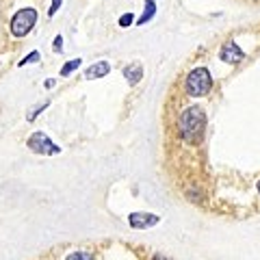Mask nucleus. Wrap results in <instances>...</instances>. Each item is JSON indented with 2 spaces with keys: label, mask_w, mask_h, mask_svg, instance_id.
Returning a JSON list of instances; mask_svg holds the SVG:
<instances>
[{
  "label": "nucleus",
  "mask_w": 260,
  "mask_h": 260,
  "mask_svg": "<svg viewBox=\"0 0 260 260\" xmlns=\"http://www.w3.org/2000/svg\"><path fill=\"white\" fill-rule=\"evenodd\" d=\"M137 20H135V15L133 13H124V15H121V18H119V26H130V24H135Z\"/></svg>",
  "instance_id": "nucleus-12"
},
{
  "label": "nucleus",
  "mask_w": 260,
  "mask_h": 260,
  "mask_svg": "<svg viewBox=\"0 0 260 260\" xmlns=\"http://www.w3.org/2000/svg\"><path fill=\"white\" fill-rule=\"evenodd\" d=\"M152 260H167V258H162V256H154Z\"/></svg>",
  "instance_id": "nucleus-18"
},
{
  "label": "nucleus",
  "mask_w": 260,
  "mask_h": 260,
  "mask_svg": "<svg viewBox=\"0 0 260 260\" xmlns=\"http://www.w3.org/2000/svg\"><path fill=\"white\" fill-rule=\"evenodd\" d=\"M32 61H39V52H37V50H35V52H30L28 56H24V59L20 61V65L24 68V65H26V63H32Z\"/></svg>",
  "instance_id": "nucleus-14"
},
{
  "label": "nucleus",
  "mask_w": 260,
  "mask_h": 260,
  "mask_svg": "<svg viewBox=\"0 0 260 260\" xmlns=\"http://www.w3.org/2000/svg\"><path fill=\"white\" fill-rule=\"evenodd\" d=\"M109 72H111V65H109L107 61H98V63L91 65V68L85 70V78H87V80H95V78L107 76Z\"/></svg>",
  "instance_id": "nucleus-7"
},
{
  "label": "nucleus",
  "mask_w": 260,
  "mask_h": 260,
  "mask_svg": "<svg viewBox=\"0 0 260 260\" xmlns=\"http://www.w3.org/2000/svg\"><path fill=\"white\" fill-rule=\"evenodd\" d=\"M219 56H221V61H225V63L237 65V63H241L243 59H245V52H243L234 42H228V44L221 46V52H219Z\"/></svg>",
  "instance_id": "nucleus-6"
},
{
  "label": "nucleus",
  "mask_w": 260,
  "mask_h": 260,
  "mask_svg": "<svg viewBox=\"0 0 260 260\" xmlns=\"http://www.w3.org/2000/svg\"><path fill=\"white\" fill-rule=\"evenodd\" d=\"M158 221H160V217L152 213H130L128 215V223L135 230H148V228H154Z\"/></svg>",
  "instance_id": "nucleus-5"
},
{
  "label": "nucleus",
  "mask_w": 260,
  "mask_h": 260,
  "mask_svg": "<svg viewBox=\"0 0 260 260\" xmlns=\"http://www.w3.org/2000/svg\"><path fill=\"white\" fill-rule=\"evenodd\" d=\"M61 5H63V0H52V5H50V9H48V18H52V15L61 9Z\"/></svg>",
  "instance_id": "nucleus-13"
},
{
  "label": "nucleus",
  "mask_w": 260,
  "mask_h": 260,
  "mask_svg": "<svg viewBox=\"0 0 260 260\" xmlns=\"http://www.w3.org/2000/svg\"><path fill=\"white\" fill-rule=\"evenodd\" d=\"M210 87H213V76H210L208 68H195L191 70L189 74L184 78V89L186 93L193 95V98H202L210 91Z\"/></svg>",
  "instance_id": "nucleus-2"
},
{
  "label": "nucleus",
  "mask_w": 260,
  "mask_h": 260,
  "mask_svg": "<svg viewBox=\"0 0 260 260\" xmlns=\"http://www.w3.org/2000/svg\"><path fill=\"white\" fill-rule=\"evenodd\" d=\"M178 130L186 143H200L206 130V111L202 107H189L178 119Z\"/></svg>",
  "instance_id": "nucleus-1"
},
{
  "label": "nucleus",
  "mask_w": 260,
  "mask_h": 260,
  "mask_svg": "<svg viewBox=\"0 0 260 260\" xmlns=\"http://www.w3.org/2000/svg\"><path fill=\"white\" fill-rule=\"evenodd\" d=\"M26 145H28V150L39 154V156H52V154H61V148H59V145H54L52 139L46 133H32L28 137Z\"/></svg>",
  "instance_id": "nucleus-4"
},
{
  "label": "nucleus",
  "mask_w": 260,
  "mask_h": 260,
  "mask_svg": "<svg viewBox=\"0 0 260 260\" xmlns=\"http://www.w3.org/2000/svg\"><path fill=\"white\" fill-rule=\"evenodd\" d=\"M65 260H93V256L87 254V251H72V254H68Z\"/></svg>",
  "instance_id": "nucleus-11"
},
{
  "label": "nucleus",
  "mask_w": 260,
  "mask_h": 260,
  "mask_svg": "<svg viewBox=\"0 0 260 260\" xmlns=\"http://www.w3.org/2000/svg\"><path fill=\"white\" fill-rule=\"evenodd\" d=\"M61 48H63V37H61V35H56V39H54V50H56V52H61Z\"/></svg>",
  "instance_id": "nucleus-16"
},
{
  "label": "nucleus",
  "mask_w": 260,
  "mask_h": 260,
  "mask_svg": "<svg viewBox=\"0 0 260 260\" xmlns=\"http://www.w3.org/2000/svg\"><path fill=\"white\" fill-rule=\"evenodd\" d=\"M44 109H48V102H44V104H42V107H39V109L30 111V113H28V121H32V119H35V117H37V115H39V113H42Z\"/></svg>",
  "instance_id": "nucleus-15"
},
{
  "label": "nucleus",
  "mask_w": 260,
  "mask_h": 260,
  "mask_svg": "<svg viewBox=\"0 0 260 260\" xmlns=\"http://www.w3.org/2000/svg\"><path fill=\"white\" fill-rule=\"evenodd\" d=\"M37 11L26 7V9H20L18 13L11 18V35L13 37H26L32 30V26L37 24Z\"/></svg>",
  "instance_id": "nucleus-3"
},
{
  "label": "nucleus",
  "mask_w": 260,
  "mask_h": 260,
  "mask_svg": "<svg viewBox=\"0 0 260 260\" xmlns=\"http://www.w3.org/2000/svg\"><path fill=\"white\" fill-rule=\"evenodd\" d=\"M258 191H260V180H258Z\"/></svg>",
  "instance_id": "nucleus-19"
},
{
  "label": "nucleus",
  "mask_w": 260,
  "mask_h": 260,
  "mask_svg": "<svg viewBox=\"0 0 260 260\" xmlns=\"http://www.w3.org/2000/svg\"><path fill=\"white\" fill-rule=\"evenodd\" d=\"M46 87H48V89H52V87H54V80L48 78V80H46Z\"/></svg>",
  "instance_id": "nucleus-17"
},
{
  "label": "nucleus",
  "mask_w": 260,
  "mask_h": 260,
  "mask_svg": "<svg viewBox=\"0 0 260 260\" xmlns=\"http://www.w3.org/2000/svg\"><path fill=\"white\" fill-rule=\"evenodd\" d=\"M154 15H156V3H154V0H145L143 15H141V18H137V24H148Z\"/></svg>",
  "instance_id": "nucleus-9"
},
{
  "label": "nucleus",
  "mask_w": 260,
  "mask_h": 260,
  "mask_svg": "<svg viewBox=\"0 0 260 260\" xmlns=\"http://www.w3.org/2000/svg\"><path fill=\"white\" fill-rule=\"evenodd\" d=\"M124 76L130 85H137L139 80L143 78V68H141V63H130L128 68L124 70Z\"/></svg>",
  "instance_id": "nucleus-8"
},
{
  "label": "nucleus",
  "mask_w": 260,
  "mask_h": 260,
  "mask_svg": "<svg viewBox=\"0 0 260 260\" xmlns=\"http://www.w3.org/2000/svg\"><path fill=\"white\" fill-rule=\"evenodd\" d=\"M76 68H80V59H74V61H68V63H65V65H63V68H61V76H70V74H72V72H74Z\"/></svg>",
  "instance_id": "nucleus-10"
}]
</instances>
